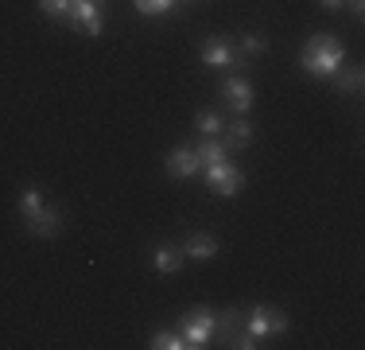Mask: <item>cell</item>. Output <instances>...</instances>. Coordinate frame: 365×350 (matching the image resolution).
Listing matches in <instances>:
<instances>
[{"instance_id": "44dd1931", "label": "cell", "mask_w": 365, "mask_h": 350, "mask_svg": "<svg viewBox=\"0 0 365 350\" xmlns=\"http://www.w3.org/2000/svg\"><path fill=\"white\" fill-rule=\"evenodd\" d=\"M39 12L51 16V20H66V12H71V0H36Z\"/></svg>"}, {"instance_id": "4fadbf2b", "label": "cell", "mask_w": 365, "mask_h": 350, "mask_svg": "<svg viewBox=\"0 0 365 350\" xmlns=\"http://www.w3.org/2000/svg\"><path fill=\"white\" fill-rule=\"evenodd\" d=\"M179 265H182V249H179V245H155V253H152V269H155V273L171 276V273H179Z\"/></svg>"}, {"instance_id": "9c48e42d", "label": "cell", "mask_w": 365, "mask_h": 350, "mask_svg": "<svg viewBox=\"0 0 365 350\" xmlns=\"http://www.w3.org/2000/svg\"><path fill=\"white\" fill-rule=\"evenodd\" d=\"M66 24H71L74 31H82V35H101V4H90V0L71 4Z\"/></svg>"}, {"instance_id": "ac0fdd59", "label": "cell", "mask_w": 365, "mask_h": 350, "mask_svg": "<svg viewBox=\"0 0 365 350\" xmlns=\"http://www.w3.org/2000/svg\"><path fill=\"white\" fill-rule=\"evenodd\" d=\"M148 346L152 350H187V339H182L179 331H155Z\"/></svg>"}, {"instance_id": "cb8c5ba5", "label": "cell", "mask_w": 365, "mask_h": 350, "mask_svg": "<svg viewBox=\"0 0 365 350\" xmlns=\"http://www.w3.org/2000/svg\"><path fill=\"white\" fill-rule=\"evenodd\" d=\"M71 4H82V0H71ZM90 4H101V0H90Z\"/></svg>"}, {"instance_id": "5bb4252c", "label": "cell", "mask_w": 365, "mask_h": 350, "mask_svg": "<svg viewBox=\"0 0 365 350\" xmlns=\"http://www.w3.org/2000/svg\"><path fill=\"white\" fill-rule=\"evenodd\" d=\"M195 156H198V164H202V168H210V164H218V160L230 156V148L222 144V136H202L195 144Z\"/></svg>"}, {"instance_id": "8fae6325", "label": "cell", "mask_w": 365, "mask_h": 350, "mask_svg": "<svg viewBox=\"0 0 365 350\" xmlns=\"http://www.w3.org/2000/svg\"><path fill=\"white\" fill-rule=\"evenodd\" d=\"M222 144L230 148V152H237V148H249V144H253V125H249L245 117L225 121V129H222Z\"/></svg>"}, {"instance_id": "7c38bea8", "label": "cell", "mask_w": 365, "mask_h": 350, "mask_svg": "<svg viewBox=\"0 0 365 350\" xmlns=\"http://www.w3.org/2000/svg\"><path fill=\"white\" fill-rule=\"evenodd\" d=\"M182 257H190V261L218 257V238H210V234H195V238H187V245H182Z\"/></svg>"}, {"instance_id": "d6986e66", "label": "cell", "mask_w": 365, "mask_h": 350, "mask_svg": "<svg viewBox=\"0 0 365 350\" xmlns=\"http://www.w3.org/2000/svg\"><path fill=\"white\" fill-rule=\"evenodd\" d=\"M133 4H136V12H140V16H168L179 0H133Z\"/></svg>"}, {"instance_id": "6da1fadb", "label": "cell", "mask_w": 365, "mask_h": 350, "mask_svg": "<svg viewBox=\"0 0 365 350\" xmlns=\"http://www.w3.org/2000/svg\"><path fill=\"white\" fill-rule=\"evenodd\" d=\"M299 66H303V74L323 78V82H327V78H334L338 70L346 66V47L334 39V35H315V39L303 43Z\"/></svg>"}, {"instance_id": "5b68a950", "label": "cell", "mask_w": 365, "mask_h": 350, "mask_svg": "<svg viewBox=\"0 0 365 350\" xmlns=\"http://www.w3.org/2000/svg\"><path fill=\"white\" fill-rule=\"evenodd\" d=\"M63 226H66L63 206H47V203H43V206L36 210V214L24 218V230H28L31 238H43V241L58 238V234H63Z\"/></svg>"}, {"instance_id": "603a6c76", "label": "cell", "mask_w": 365, "mask_h": 350, "mask_svg": "<svg viewBox=\"0 0 365 350\" xmlns=\"http://www.w3.org/2000/svg\"><path fill=\"white\" fill-rule=\"evenodd\" d=\"M319 8H323V12H342L346 0H319Z\"/></svg>"}, {"instance_id": "277c9868", "label": "cell", "mask_w": 365, "mask_h": 350, "mask_svg": "<svg viewBox=\"0 0 365 350\" xmlns=\"http://www.w3.org/2000/svg\"><path fill=\"white\" fill-rule=\"evenodd\" d=\"M206 171V183H210V191L218 199H233L241 187H245V171L237 168V164H230V160H218V164H210V168H202Z\"/></svg>"}, {"instance_id": "ba28073f", "label": "cell", "mask_w": 365, "mask_h": 350, "mask_svg": "<svg viewBox=\"0 0 365 350\" xmlns=\"http://www.w3.org/2000/svg\"><path fill=\"white\" fill-rule=\"evenodd\" d=\"M222 98H225V105H230L237 117H245V113L253 109L257 94H253V86H249V78H225V82H222Z\"/></svg>"}, {"instance_id": "3957f363", "label": "cell", "mask_w": 365, "mask_h": 350, "mask_svg": "<svg viewBox=\"0 0 365 350\" xmlns=\"http://www.w3.org/2000/svg\"><path fill=\"white\" fill-rule=\"evenodd\" d=\"M245 327H249V335H253V339L284 335V331H288V315L276 308V304H257V308L245 315Z\"/></svg>"}, {"instance_id": "8992f818", "label": "cell", "mask_w": 365, "mask_h": 350, "mask_svg": "<svg viewBox=\"0 0 365 350\" xmlns=\"http://www.w3.org/2000/svg\"><path fill=\"white\" fill-rule=\"evenodd\" d=\"M249 59L237 55V47H233L230 39H206L202 43V66L210 70H233V66H245Z\"/></svg>"}, {"instance_id": "30bf717a", "label": "cell", "mask_w": 365, "mask_h": 350, "mask_svg": "<svg viewBox=\"0 0 365 350\" xmlns=\"http://www.w3.org/2000/svg\"><path fill=\"white\" fill-rule=\"evenodd\" d=\"M241 331H249V327H245V311H241V308H222V311H214V335H218L225 346H230L233 339L241 335Z\"/></svg>"}, {"instance_id": "9a60e30c", "label": "cell", "mask_w": 365, "mask_h": 350, "mask_svg": "<svg viewBox=\"0 0 365 350\" xmlns=\"http://www.w3.org/2000/svg\"><path fill=\"white\" fill-rule=\"evenodd\" d=\"M361 66L358 63H350V66H342L334 74V82H338V94H361Z\"/></svg>"}, {"instance_id": "2e32d148", "label": "cell", "mask_w": 365, "mask_h": 350, "mask_svg": "<svg viewBox=\"0 0 365 350\" xmlns=\"http://www.w3.org/2000/svg\"><path fill=\"white\" fill-rule=\"evenodd\" d=\"M264 51H268V39L260 31H245V35H241V43H237V55L241 59H260Z\"/></svg>"}, {"instance_id": "7a4b0ae2", "label": "cell", "mask_w": 365, "mask_h": 350, "mask_svg": "<svg viewBox=\"0 0 365 350\" xmlns=\"http://www.w3.org/2000/svg\"><path fill=\"white\" fill-rule=\"evenodd\" d=\"M179 335L187 339V350H202L214 339V311L210 308H190L179 319Z\"/></svg>"}, {"instance_id": "ffe728a7", "label": "cell", "mask_w": 365, "mask_h": 350, "mask_svg": "<svg viewBox=\"0 0 365 350\" xmlns=\"http://www.w3.org/2000/svg\"><path fill=\"white\" fill-rule=\"evenodd\" d=\"M39 206H43V195H39V187H24V191H20V214L28 218V214H36Z\"/></svg>"}, {"instance_id": "e0dca14e", "label": "cell", "mask_w": 365, "mask_h": 350, "mask_svg": "<svg viewBox=\"0 0 365 350\" xmlns=\"http://www.w3.org/2000/svg\"><path fill=\"white\" fill-rule=\"evenodd\" d=\"M195 129H198L202 136H222L225 117H222V113H214V109H202V113L195 117Z\"/></svg>"}, {"instance_id": "52a82bcc", "label": "cell", "mask_w": 365, "mask_h": 350, "mask_svg": "<svg viewBox=\"0 0 365 350\" xmlns=\"http://www.w3.org/2000/svg\"><path fill=\"white\" fill-rule=\"evenodd\" d=\"M163 168H168L171 179H190V175L202 171V164H198V156H195V144H179L163 156Z\"/></svg>"}, {"instance_id": "7402d4cb", "label": "cell", "mask_w": 365, "mask_h": 350, "mask_svg": "<svg viewBox=\"0 0 365 350\" xmlns=\"http://www.w3.org/2000/svg\"><path fill=\"white\" fill-rule=\"evenodd\" d=\"M346 8H350L354 20H361V16H365V0H346Z\"/></svg>"}]
</instances>
